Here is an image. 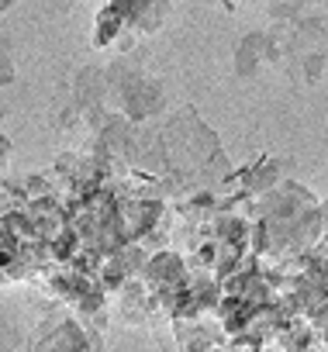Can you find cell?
Masks as SVG:
<instances>
[{"instance_id":"cell-1","label":"cell","mask_w":328,"mask_h":352,"mask_svg":"<svg viewBox=\"0 0 328 352\" xmlns=\"http://www.w3.org/2000/svg\"><path fill=\"white\" fill-rule=\"evenodd\" d=\"M8 4H11V0H0V8H8Z\"/></svg>"}]
</instances>
